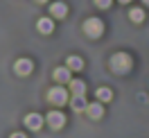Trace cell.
I'll return each instance as SVG.
<instances>
[{
	"label": "cell",
	"instance_id": "cell-11",
	"mask_svg": "<svg viewBox=\"0 0 149 138\" xmlns=\"http://www.w3.org/2000/svg\"><path fill=\"white\" fill-rule=\"evenodd\" d=\"M88 116H91V118H102V113H104V109H102V104H97V102H95V104H88Z\"/></svg>",
	"mask_w": 149,
	"mask_h": 138
},
{
	"label": "cell",
	"instance_id": "cell-18",
	"mask_svg": "<svg viewBox=\"0 0 149 138\" xmlns=\"http://www.w3.org/2000/svg\"><path fill=\"white\" fill-rule=\"evenodd\" d=\"M120 2H122V5H129V2H131V0H120Z\"/></svg>",
	"mask_w": 149,
	"mask_h": 138
},
{
	"label": "cell",
	"instance_id": "cell-17",
	"mask_svg": "<svg viewBox=\"0 0 149 138\" xmlns=\"http://www.w3.org/2000/svg\"><path fill=\"white\" fill-rule=\"evenodd\" d=\"M11 138H27V136H25V134H20V131H18V134H11Z\"/></svg>",
	"mask_w": 149,
	"mask_h": 138
},
{
	"label": "cell",
	"instance_id": "cell-3",
	"mask_svg": "<svg viewBox=\"0 0 149 138\" xmlns=\"http://www.w3.org/2000/svg\"><path fill=\"white\" fill-rule=\"evenodd\" d=\"M47 100L52 102V104H56V106H61V104H65V102H68V91H65V88H61V86L50 88V91H47Z\"/></svg>",
	"mask_w": 149,
	"mask_h": 138
},
{
	"label": "cell",
	"instance_id": "cell-10",
	"mask_svg": "<svg viewBox=\"0 0 149 138\" xmlns=\"http://www.w3.org/2000/svg\"><path fill=\"white\" fill-rule=\"evenodd\" d=\"M65 66H68L70 70H81V68H84V61H81L79 57L70 55V57H68V59H65Z\"/></svg>",
	"mask_w": 149,
	"mask_h": 138
},
{
	"label": "cell",
	"instance_id": "cell-13",
	"mask_svg": "<svg viewBox=\"0 0 149 138\" xmlns=\"http://www.w3.org/2000/svg\"><path fill=\"white\" fill-rule=\"evenodd\" d=\"M70 91H72V95H84L86 84L79 82V79H74V82H70Z\"/></svg>",
	"mask_w": 149,
	"mask_h": 138
},
{
	"label": "cell",
	"instance_id": "cell-12",
	"mask_svg": "<svg viewBox=\"0 0 149 138\" xmlns=\"http://www.w3.org/2000/svg\"><path fill=\"white\" fill-rule=\"evenodd\" d=\"M72 109H74V111H86V109H88L84 95H74V97H72Z\"/></svg>",
	"mask_w": 149,
	"mask_h": 138
},
{
	"label": "cell",
	"instance_id": "cell-5",
	"mask_svg": "<svg viewBox=\"0 0 149 138\" xmlns=\"http://www.w3.org/2000/svg\"><path fill=\"white\" fill-rule=\"evenodd\" d=\"M32 68H34V64H32L29 59H18V61H16V66H14V70H16L20 77L29 75V73H32Z\"/></svg>",
	"mask_w": 149,
	"mask_h": 138
},
{
	"label": "cell",
	"instance_id": "cell-16",
	"mask_svg": "<svg viewBox=\"0 0 149 138\" xmlns=\"http://www.w3.org/2000/svg\"><path fill=\"white\" fill-rule=\"evenodd\" d=\"M95 5H97L100 9H109V7H111V0H95Z\"/></svg>",
	"mask_w": 149,
	"mask_h": 138
},
{
	"label": "cell",
	"instance_id": "cell-6",
	"mask_svg": "<svg viewBox=\"0 0 149 138\" xmlns=\"http://www.w3.org/2000/svg\"><path fill=\"white\" fill-rule=\"evenodd\" d=\"M25 125H27V129H32V131H38V129H41V125H43V118H41L38 113H27Z\"/></svg>",
	"mask_w": 149,
	"mask_h": 138
},
{
	"label": "cell",
	"instance_id": "cell-8",
	"mask_svg": "<svg viewBox=\"0 0 149 138\" xmlns=\"http://www.w3.org/2000/svg\"><path fill=\"white\" fill-rule=\"evenodd\" d=\"M36 27H38L41 34H50V32L54 29V20H52V18H38Z\"/></svg>",
	"mask_w": 149,
	"mask_h": 138
},
{
	"label": "cell",
	"instance_id": "cell-20",
	"mask_svg": "<svg viewBox=\"0 0 149 138\" xmlns=\"http://www.w3.org/2000/svg\"><path fill=\"white\" fill-rule=\"evenodd\" d=\"M36 2H47V0H36Z\"/></svg>",
	"mask_w": 149,
	"mask_h": 138
},
{
	"label": "cell",
	"instance_id": "cell-2",
	"mask_svg": "<svg viewBox=\"0 0 149 138\" xmlns=\"http://www.w3.org/2000/svg\"><path fill=\"white\" fill-rule=\"evenodd\" d=\"M84 32L88 34L91 39H97V36H102V32H104V23L100 18H88L84 23Z\"/></svg>",
	"mask_w": 149,
	"mask_h": 138
},
{
	"label": "cell",
	"instance_id": "cell-4",
	"mask_svg": "<svg viewBox=\"0 0 149 138\" xmlns=\"http://www.w3.org/2000/svg\"><path fill=\"white\" fill-rule=\"evenodd\" d=\"M47 125L52 129H61L65 125V116L61 111H52V113H47Z\"/></svg>",
	"mask_w": 149,
	"mask_h": 138
},
{
	"label": "cell",
	"instance_id": "cell-7",
	"mask_svg": "<svg viewBox=\"0 0 149 138\" xmlns=\"http://www.w3.org/2000/svg\"><path fill=\"white\" fill-rule=\"evenodd\" d=\"M52 77H54V79H56L59 84H65V82H70V68H68V66H63V68H54Z\"/></svg>",
	"mask_w": 149,
	"mask_h": 138
},
{
	"label": "cell",
	"instance_id": "cell-19",
	"mask_svg": "<svg viewBox=\"0 0 149 138\" xmlns=\"http://www.w3.org/2000/svg\"><path fill=\"white\" fill-rule=\"evenodd\" d=\"M142 5H149V0H142Z\"/></svg>",
	"mask_w": 149,
	"mask_h": 138
},
{
	"label": "cell",
	"instance_id": "cell-1",
	"mask_svg": "<svg viewBox=\"0 0 149 138\" xmlns=\"http://www.w3.org/2000/svg\"><path fill=\"white\" fill-rule=\"evenodd\" d=\"M111 68L115 70V73H127L131 68V57L127 55V52H115V55L111 57Z\"/></svg>",
	"mask_w": 149,
	"mask_h": 138
},
{
	"label": "cell",
	"instance_id": "cell-15",
	"mask_svg": "<svg viewBox=\"0 0 149 138\" xmlns=\"http://www.w3.org/2000/svg\"><path fill=\"white\" fill-rule=\"evenodd\" d=\"M129 18L133 20V23H142V20H145V11H142V9H131L129 11Z\"/></svg>",
	"mask_w": 149,
	"mask_h": 138
},
{
	"label": "cell",
	"instance_id": "cell-14",
	"mask_svg": "<svg viewBox=\"0 0 149 138\" xmlns=\"http://www.w3.org/2000/svg\"><path fill=\"white\" fill-rule=\"evenodd\" d=\"M97 97H100V102H111L113 100V91L111 88H97Z\"/></svg>",
	"mask_w": 149,
	"mask_h": 138
},
{
	"label": "cell",
	"instance_id": "cell-9",
	"mask_svg": "<svg viewBox=\"0 0 149 138\" xmlns=\"http://www.w3.org/2000/svg\"><path fill=\"white\" fill-rule=\"evenodd\" d=\"M50 14L54 18H63L65 14H68V7H65L63 2H54V5H50Z\"/></svg>",
	"mask_w": 149,
	"mask_h": 138
}]
</instances>
